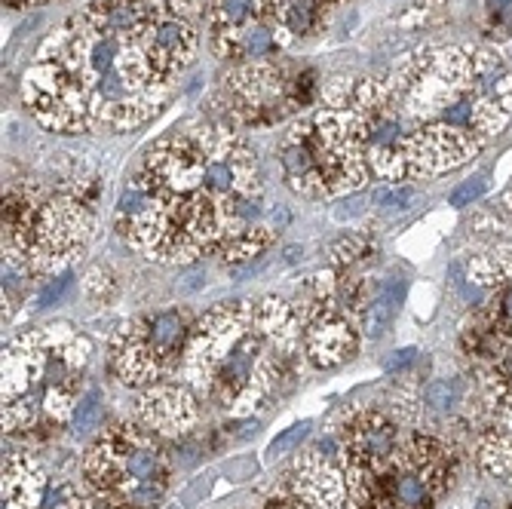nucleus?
Instances as JSON below:
<instances>
[{
    "label": "nucleus",
    "mask_w": 512,
    "mask_h": 509,
    "mask_svg": "<svg viewBox=\"0 0 512 509\" xmlns=\"http://www.w3.org/2000/svg\"><path fill=\"white\" fill-rule=\"evenodd\" d=\"M417 359V350L414 347H402V350H393L384 362V372L387 375H396V372H405V368Z\"/></svg>",
    "instance_id": "a211bd4d"
},
{
    "label": "nucleus",
    "mask_w": 512,
    "mask_h": 509,
    "mask_svg": "<svg viewBox=\"0 0 512 509\" xmlns=\"http://www.w3.org/2000/svg\"><path fill=\"white\" fill-rule=\"evenodd\" d=\"M485 194V178H473V181H463L460 188L448 197L451 206H473V200H479Z\"/></svg>",
    "instance_id": "dca6fc26"
},
{
    "label": "nucleus",
    "mask_w": 512,
    "mask_h": 509,
    "mask_svg": "<svg viewBox=\"0 0 512 509\" xmlns=\"http://www.w3.org/2000/svg\"><path fill=\"white\" fill-rule=\"evenodd\" d=\"M191 326L178 310L132 319L111 338V368L129 387H154L178 372Z\"/></svg>",
    "instance_id": "20e7f679"
},
{
    "label": "nucleus",
    "mask_w": 512,
    "mask_h": 509,
    "mask_svg": "<svg viewBox=\"0 0 512 509\" xmlns=\"http://www.w3.org/2000/svg\"><path fill=\"white\" fill-rule=\"evenodd\" d=\"M417 197L414 188H381L375 194V206H387V209H408L411 200Z\"/></svg>",
    "instance_id": "2eb2a0df"
},
{
    "label": "nucleus",
    "mask_w": 512,
    "mask_h": 509,
    "mask_svg": "<svg viewBox=\"0 0 512 509\" xmlns=\"http://www.w3.org/2000/svg\"><path fill=\"white\" fill-rule=\"evenodd\" d=\"M399 445H402L399 421L390 418L387 411L371 408V411L356 414L344 427V442H341L347 473H368L381 467L384 460L396 454Z\"/></svg>",
    "instance_id": "0eeeda50"
},
{
    "label": "nucleus",
    "mask_w": 512,
    "mask_h": 509,
    "mask_svg": "<svg viewBox=\"0 0 512 509\" xmlns=\"http://www.w3.org/2000/svg\"><path fill=\"white\" fill-rule=\"evenodd\" d=\"M197 399L184 384H154L138 396V421L163 439L184 436L197 424Z\"/></svg>",
    "instance_id": "6e6552de"
},
{
    "label": "nucleus",
    "mask_w": 512,
    "mask_h": 509,
    "mask_svg": "<svg viewBox=\"0 0 512 509\" xmlns=\"http://www.w3.org/2000/svg\"><path fill=\"white\" fill-rule=\"evenodd\" d=\"M402 298H405V283L402 280H384L375 292L365 298V307H362V329L371 341H381L390 335L393 322L399 316V307H402Z\"/></svg>",
    "instance_id": "9d476101"
},
{
    "label": "nucleus",
    "mask_w": 512,
    "mask_h": 509,
    "mask_svg": "<svg viewBox=\"0 0 512 509\" xmlns=\"http://www.w3.org/2000/svg\"><path fill=\"white\" fill-rule=\"evenodd\" d=\"M4 509H108L71 479H53L34 454L4 460Z\"/></svg>",
    "instance_id": "39448f33"
},
{
    "label": "nucleus",
    "mask_w": 512,
    "mask_h": 509,
    "mask_svg": "<svg viewBox=\"0 0 512 509\" xmlns=\"http://www.w3.org/2000/svg\"><path fill=\"white\" fill-rule=\"evenodd\" d=\"M224 473H230V479H249L258 473V464L252 457H240V460H230V464L224 467Z\"/></svg>",
    "instance_id": "6ab92c4d"
},
{
    "label": "nucleus",
    "mask_w": 512,
    "mask_h": 509,
    "mask_svg": "<svg viewBox=\"0 0 512 509\" xmlns=\"http://www.w3.org/2000/svg\"><path fill=\"white\" fill-rule=\"evenodd\" d=\"M307 436H310V421L292 424L289 430H283V433H279V436L267 445V457L276 460V457H283V454H289V451H298L301 442H304Z\"/></svg>",
    "instance_id": "ddd939ff"
},
{
    "label": "nucleus",
    "mask_w": 512,
    "mask_h": 509,
    "mask_svg": "<svg viewBox=\"0 0 512 509\" xmlns=\"http://www.w3.org/2000/svg\"><path fill=\"white\" fill-rule=\"evenodd\" d=\"M451 479V451L436 436H408L390 460L347 473V509H436Z\"/></svg>",
    "instance_id": "7ed1b4c3"
},
{
    "label": "nucleus",
    "mask_w": 512,
    "mask_h": 509,
    "mask_svg": "<svg viewBox=\"0 0 512 509\" xmlns=\"http://www.w3.org/2000/svg\"><path fill=\"white\" fill-rule=\"evenodd\" d=\"M71 286H74V276H59V280H50V286H46L40 292V298H37V307H53V304H59L68 295Z\"/></svg>",
    "instance_id": "f3484780"
},
{
    "label": "nucleus",
    "mask_w": 512,
    "mask_h": 509,
    "mask_svg": "<svg viewBox=\"0 0 512 509\" xmlns=\"http://www.w3.org/2000/svg\"><path fill=\"white\" fill-rule=\"evenodd\" d=\"M169 479L166 442L142 421L105 430L83 454V485L108 509H157Z\"/></svg>",
    "instance_id": "f03ea898"
},
{
    "label": "nucleus",
    "mask_w": 512,
    "mask_h": 509,
    "mask_svg": "<svg viewBox=\"0 0 512 509\" xmlns=\"http://www.w3.org/2000/svg\"><path fill=\"white\" fill-rule=\"evenodd\" d=\"M371 252V240H365V237H344L338 246H335V255H338V261L341 264H353V261H359V258H365Z\"/></svg>",
    "instance_id": "4468645a"
},
{
    "label": "nucleus",
    "mask_w": 512,
    "mask_h": 509,
    "mask_svg": "<svg viewBox=\"0 0 512 509\" xmlns=\"http://www.w3.org/2000/svg\"><path fill=\"white\" fill-rule=\"evenodd\" d=\"M503 509H512V500H509V503H506V506H503Z\"/></svg>",
    "instance_id": "aec40b11"
},
{
    "label": "nucleus",
    "mask_w": 512,
    "mask_h": 509,
    "mask_svg": "<svg viewBox=\"0 0 512 509\" xmlns=\"http://www.w3.org/2000/svg\"><path fill=\"white\" fill-rule=\"evenodd\" d=\"M292 494L310 509H347L350 485H347V464L344 448L338 439L316 442L289 476Z\"/></svg>",
    "instance_id": "423d86ee"
},
{
    "label": "nucleus",
    "mask_w": 512,
    "mask_h": 509,
    "mask_svg": "<svg viewBox=\"0 0 512 509\" xmlns=\"http://www.w3.org/2000/svg\"><path fill=\"white\" fill-rule=\"evenodd\" d=\"M301 347L316 368H338L356 353V329L344 313L332 307L319 310L304 322Z\"/></svg>",
    "instance_id": "1a4fd4ad"
},
{
    "label": "nucleus",
    "mask_w": 512,
    "mask_h": 509,
    "mask_svg": "<svg viewBox=\"0 0 512 509\" xmlns=\"http://www.w3.org/2000/svg\"><path fill=\"white\" fill-rule=\"evenodd\" d=\"M105 421V396L99 387H92L89 393H83V399L74 408V418H71V436L83 439L89 433H96Z\"/></svg>",
    "instance_id": "f8f14e48"
},
{
    "label": "nucleus",
    "mask_w": 512,
    "mask_h": 509,
    "mask_svg": "<svg viewBox=\"0 0 512 509\" xmlns=\"http://www.w3.org/2000/svg\"><path fill=\"white\" fill-rule=\"evenodd\" d=\"M89 341L68 326L31 329L4 350V430L50 436L71 427L83 399Z\"/></svg>",
    "instance_id": "f257e3e1"
},
{
    "label": "nucleus",
    "mask_w": 512,
    "mask_h": 509,
    "mask_svg": "<svg viewBox=\"0 0 512 509\" xmlns=\"http://www.w3.org/2000/svg\"><path fill=\"white\" fill-rule=\"evenodd\" d=\"M467 402V384L463 378H439L433 384H427V390L421 393V408L436 414V418H454V414Z\"/></svg>",
    "instance_id": "9b49d317"
}]
</instances>
